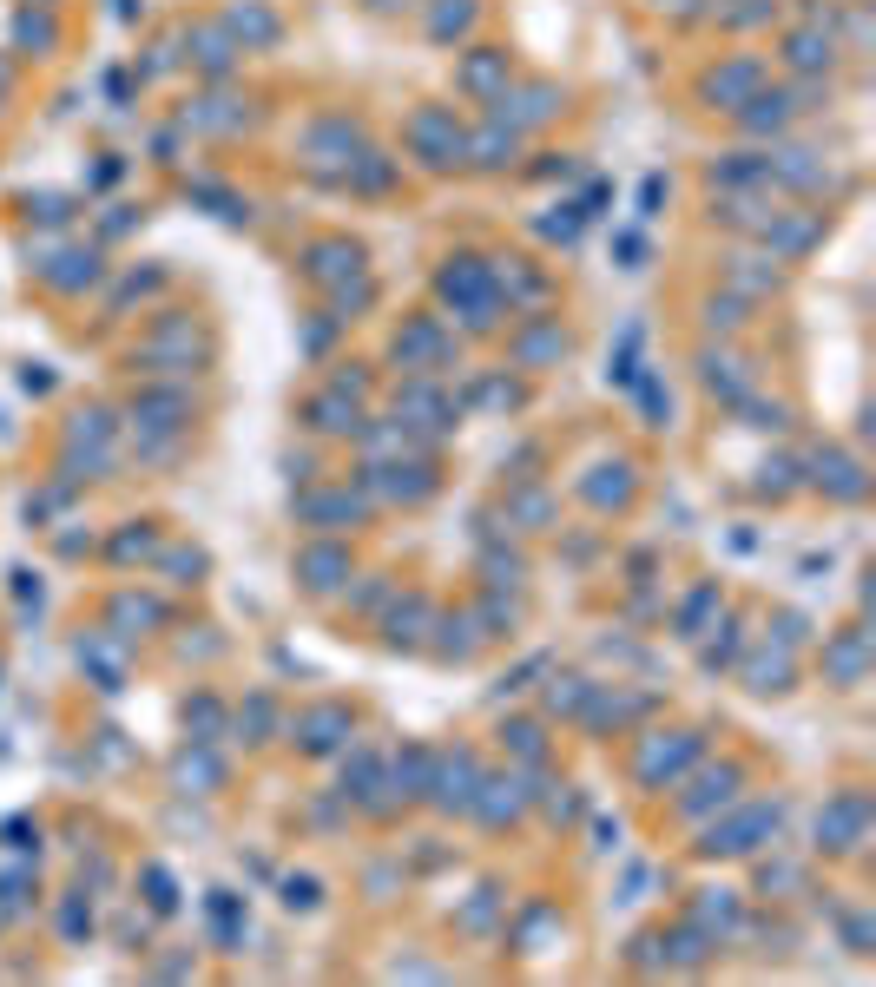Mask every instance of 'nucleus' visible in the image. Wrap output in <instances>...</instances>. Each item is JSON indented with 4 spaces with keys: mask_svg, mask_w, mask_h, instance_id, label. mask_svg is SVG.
<instances>
[{
    "mask_svg": "<svg viewBox=\"0 0 876 987\" xmlns=\"http://www.w3.org/2000/svg\"><path fill=\"white\" fill-rule=\"evenodd\" d=\"M303 573H310V586H317V593H330V586L350 573V560H343L336 547H310V553H303Z\"/></svg>",
    "mask_w": 876,
    "mask_h": 987,
    "instance_id": "nucleus-9",
    "label": "nucleus"
},
{
    "mask_svg": "<svg viewBox=\"0 0 876 987\" xmlns=\"http://www.w3.org/2000/svg\"><path fill=\"white\" fill-rule=\"evenodd\" d=\"M297 731H303V751H330V744H336L330 731H350V718H343V711H310Z\"/></svg>",
    "mask_w": 876,
    "mask_h": 987,
    "instance_id": "nucleus-11",
    "label": "nucleus"
},
{
    "mask_svg": "<svg viewBox=\"0 0 876 987\" xmlns=\"http://www.w3.org/2000/svg\"><path fill=\"white\" fill-rule=\"evenodd\" d=\"M468 20H475V0H455V7H442V14H435V40H448V33H462Z\"/></svg>",
    "mask_w": 876,
    "mask_h": 987,
    "instance_id": "nucleus-17",
    "label": "nucleus"
},
{
    "mask_svg": "<svg viewBox=\"0 0 876 987\" xmlns=\"http://www.w3.org/2000/svg\"><path fill=\"white\" fill-rule=\"evenodd\" d=\"M758 86V66H732L725 79H712V99H738V93H751Z\"/></svg>",
    "mask_w": 876,
    "mask_h": 987,
    "instance_id": "nucleus-16",
    "label": "nucleus"
},
{
    "mask_svg": "<svg viewBox=\"0 0 876 987\" xmlns=\"http://www.w3.org/2000/svg\"><path fill=\"white\" fill-rule=\"evenodd\" d=\"M784 678H791V658H758L751 665V691H784Z\"/></svg>",
    "mask_w": 876,
    "mask_h": 987,
    "instance_id": "nucleus-14",
    "label": "nucleus"
},
{
    "mask_svg": "<svg viewBox=\"0 0 876 987\" xmlns=\"http://www.w3.org/2000/svg\"><path fill=\"white\" fill-rule=\"evenodd\" d=\"M514 356L521 362H541V356H567V329H534V336H521V343H514Z\"/></svg>",
    "mask_w": 876,
    "mask_h": 987,
    "instance_id": "nucleus-12",
    "label": "nucleus"
},
{
    "mask_svg": "<svg viewBox=\"0 0 876 987\" xmlns=\"http://www.w3.org/2000/svg\"><path fill=\"white\" fill-rule=\"evenodd\" d=\"M310 422H317L323 435H350V428H363L356 422V402L343 408V395H317V402H310Z\"/></svg>",
    "mask_w": 876,
    "mask_h": 987,
    "instance_id": "nucleus-8",
    "label": "nucleus"
},
{
    "mask_svg": "<svg viewBox=\"0 0 876 987\" xmlns=\"http://www.w3.org/2000/svg\"><path fill=\"white\" fill-rule=\"evenodd\" d=\"M514 751H527V757H534V751H541V731H534V724H514Z\"/></svg>",
    "mask_w": 876,
    "mask_h": 987,
    "instance_id": "nucleus-20",
    "label": "nucleus"
},
{
    "mask_svg": "<svg viewBox=\"0 0 876 987\" xmlns=\"http://www.w3.org/2000/svg\"><path fill=\"white\" fill-rule=\"evenodd\" d=\"M231 27H238L244 40H277V20L257 14V7H238V14H231Z\"/></svg>",
    "mask_w": 876,
    "mask_h": 987,
    "instance_id": "nucleus-15",
    "label": "nucleus"
},
{
    "mask_svg": "<svg viewBox=\"0 0 876 987\" xmlns=\"http://www.w3.org/2000/svg\"><path fill=\"white\" fill-rule=\"evenodd\" d=\"M284 909H317V876H290L284 882Z\"/></svg>",
    "mask_w": 876,
    "mask_h": 987,
    "instance_id": "nucleus-18",
    "label": "nucleus"
},
{
    "mask_svg": "<svg viewBox=\"0 0 876 987\" xmlns=\"http://www.w3.org/2000/svg\"><path fill=\"white\" fill-rule=\"evenodd\" d=\"M699 382H705L712 395H725V402H745V389H751L745 362H738V356H712V349L699 356Z\"/></svg>",
    "mask_w": 876,
    "mask_h": 987,
    "instance_id": "nucleus-3",
    "label": "nucleus"
},
{
    "mask_svg": "<svg viewBox=\"0 0 876 987\" xmlns=\"http://www.w3.org/2000/svg\"><path fill=\"white\" fill-rule=\"evenodd\" d=\"M508 152H514V126L508 132L494 126V132H481V139H475V165H508Z\"/></svg>",
    "mask_w": 876,
    "mask_h": 987,
    "instance_id": "nucleus-13",
    "label": "nucleus"
},
{
    "mask_svg": "<svg viewBox=\"0 0 876 987\" xmlns=\"http://www.w3.org/2000/svg\"><path fill=\"white\" fill-rule=\"evenodd\" d=\"M817 481H824L830 494H844V501H857V494H863V468H857V461H844V455H817Z\"/></svg>",
    "mask_w": 876,
    "mask_h": 987,
    "instance_id": "nucleus-7",
    "label": "nucleus"
},
{
    "mask_svg": "<svg viewBox=\"0 0 876 987\" xmlns=\"http://www.w3.org/2000/svg\"><path fill=\"white\" fill-rule=\"evenodd\" d=\"M178 784H218V764L211 757H178Z\"/></svg>",
    "mask_w": 876,
    "mask_h": 987,
    "instance_id": "nucleus-19",
    "label": "nucleus"
},
{
    "mask_svg": "<svg viewBox=\"0 0 876 987\" xmlns=\"http://www.w3.org/2000/svg\"><path fill=\"white\" fill-rule=\"evenodd\" d=\"M784 60H791L797 73H824V66L837 60V47H830V33L824 40H817V33H791V40H784Z\"/></svg>",
    "mask_w": 876,
    "mask_h": 987,
    "instance_id": "nucleus-6",
    "label": "nucleus"
},
{
    "mask_svg": "<svg viewBox=\"0 0 876 987\" xmlns=\"http://www.w3.org/2000/svg\"><path fill=\"white\" fill-rule=\"evenodd\" d=\"M409 139H415V145H422V152H435V158H429V165H448V158H462V152H468V145H462V132L448 126L442 112H415V126H409Z\"/></svg>",
    "mask_w": 876,
    "mask_h": 987,
    "instance_id": "nucleus-1",
    "label": "nucleus"
},
{
    "mask_svg": "<svg viewBox=\"0 0 876 987\" xmlns=\"http://www.w3.org/2000/svg\"><path fill=\"white\" fill-rule=\"evenodd\" d=\"M468 86H494V60H475V66H468Z\"/></svg>",
    "mask_w": 876,
    "mask_h": 987,
    "instance_id": "nucleus-21",
    "label": "nucleus"
},
{
    "mask_svg": "<svg viewBox=\"0 0 876 987\" xmlns=\"http://www.w3.org/2000/svg\"><path fill=\"white\" fill-rule=\"evenodd\" d=\"M699 751V737H679V744H653V751L639 757V777L646 784H659V777H679V764Z\"/></svg>",
    "mask_w": 876,
    "mask_h": 987,
    "instance_id": "nucleus-5",
    "label": "nucleus"
},
{
    "mask_svg": "<svg viewBox=\"0 0 876 987\" xmlns=\"http://www.w3.org/2000/svg\"><path fill=\"white\" fill-rule=\"evenodd\" d=\"M369 7H402V0H369Z\"/></svg>",
    "mask_w": 876,
    "mask_h": 987,
    "instance_id": "nucleus-22",
    "label": "nucleus"
},
{
    "mask_svg": "<svg viewBox=\"0 0 876 987\" xmlns=\"http://www.w3.org/2000/svg\"><path fill=\"white\" fill-rule=\"evenodd\" d=\"M475 777H481V770H475V757H448V764H442V777H435V803H442V810H468V803H475V790H468V784H475Z\"/></svg>",
    "mask_w": 876,
    "mask_h": 987,
    "instance_id": "nucleus-2",
    "label": "nucleus"
},
{
    "mask_svg": "<svg viewBox=\"0 0 876 987\" xmlns=\"http://www.w3.org/2000/svg\"><path fill=\"white\" fill-rule=\"evenodd\" d=\"M817 830H830L824 849H857L863 843V797H844L837 810H830V823H817Z\"/></svg>",
    "mask_w": 876,
    "mask_h": 987,
    "instance_id": "nucleus-4",
    "label": "nucleus"
},
{
    "mask_svg": "<svg viewBox=\"0 0 876 987\" xmlns=\"http://www.w3.org/2000/svg\"><path fill=\"white\" fill-rule=\"evenodd\" d=\"M363 257H356V244H317L310 251V277L317 283H330V277H343V270H356Z\"/></svg>",
    "mask_w": 876,
    "mask_h": 987,
    "instance_id": "nucleus-10",
    "label": "nucleus"
}]
</instances>
